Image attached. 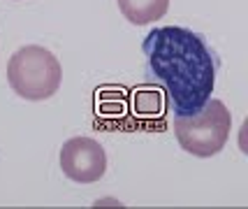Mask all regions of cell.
I'll return each instance as SVG.
<instances>
[{
    "label": "cell",
    "mask_w": 248,
    "mask_h": 209,
    "mask_svg": "<svg viewBox=\"0 0 248 209\" xmlns=\"http://www.w3.org/2000/svg\"><path fill=\"white\" fill-rule=\"evenodd\" d=\"M232 130V114L220 100H206L202 110L193 116H176L174 135L186 154L197 158L216 156L230 140Z\"/></svg>",
    "instance_id": "cell-3"
},
{
    "label": "cell",
    "mask_w": 248,
    "mask_h": 209,
    "mask_svg": "<svg viewBox=\"0 0 248 209\" xmlns=\"http://www.w3.org/2000/svg\"><path fill=\"white\" fill-rule=\"evenodd\" d=\"M61 167L77 184H95L107 172V154L91 137H72L61 149Z\"/></svg>",
    "instance_id": "cell-4"
},
{
    "label": "cell",
    "mask_w": 248,
    "mask_h": 209,
    "mask_svg": "<svg viewBox=\"0 0 248 209\" xmlns=\"http://www.w3.org/2000/svg\"><path fill=\"white\" fill-rule=\"evenodd\" d=\"M149 77L162 86L176 116H193L206 105L216 84V61L202 35L181 26H162L141 44Z\"/></svg>",
    "instance_id": "cell-1"
},
{
    "label": "cell",
    "mask_w": 248,
    "mask_h": 209,
    "mask_svg": "<svg viewBox=\"0 0 248 209\" xmlns=\"http://www.w3.org/2000/svg\"><path fill=\"white\" fill-rule=\"evenodd\" d=\"M121 14L135 26H146L162 19L170 10V0H116Z\"/></svg>",
    "instance_id": "cell-5"
},
{
    "label": "cell",
    "mask_w": 248,
    "mask_h": 209,
    "mask_svg": "<svg viewBox=\"0 0 248 209\" xmlns=\"http://www.w3.org/2000/svg\"><path fill=\"white\" fill-rule=\"evenodd\" d=\"M63 70L49 49L28 44L12 54L7 63V81L23 100H49L61 88Z\"/></svg>",
    "instance_id": "cell-2"
}]
</instances>
